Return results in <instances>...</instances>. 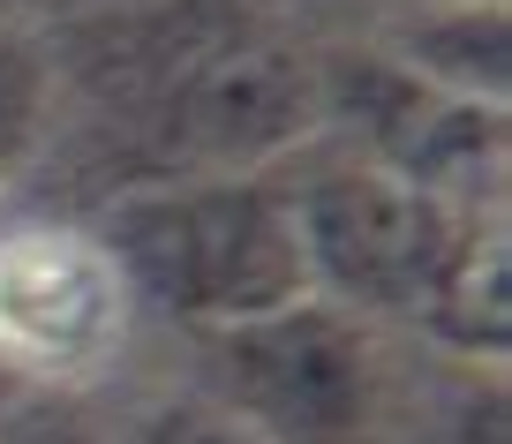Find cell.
Returning a JSON list of instances; mask_svg holds the SVG:
<instances>
[{"mask_svg": "<svg viewBox=\"0 0 512 444\" xmlns=\"http://www.w3.org/2000/svg\"><path fill=\"white\" fill-rule=\"evenodd\" d=\"M53 128V53L23 23H0V189L38 159Z\"/></svg>", "mask_w": 512, "mask_h": 444, "instance_id": "9", "label": "cell"}, {"mask_svg": "<svg viewBox=\"0 0 512 444\" xmlns=\"http://www.w3.org/2000/svg\"><path fill=\"white\" fill-rule=\"evenodd\" d=\"M0 444H113L76 399L61 392H23V399H0Z\"/></svg>", "mask_w": 512, "mask_h": 444, "instance_id": "11", "label": "cell"}, {"mask_svg": "<svg viewBox=\"0 0 512 444\" xmlns=\"http://www.w3.org/2000/svg\"><path fill=\"white\" fill-rule=\"evenodd\" d=\"M317 121L347 128L362 166L460 211L497 196V174H505V106L437 91L384 46L317 61Z\"/></svg>", "mask_w": 512, "mask_h": 444, "instance_id": "6", "label": "cell"}, {"mask_svg": "<svg viewBox=\"0 0 512 444\" xmlns=\"http://www.w3.org/2000/svg\"><path fill=\"white\" fill-rule=\"evenodd\" d=\"M415 324L445 354H460V362H505V347H512V241L490 211H475L460 226V241H452L437 286L422 294Z\"/></svg>", "mask_w": 512, "mask_h": 444, "instance_id": "7", "label": "cell"}, {"mask_svg": "<svg viewBox=\"0 0 512 444\" xmlns=\"http://www.w3.org/2000/svg\"><path fill=\"white\" fill-rule=\"evenodd\" d=\"M128 76L181 174H264L317 128V61L249 0L166 8L128 46Z\"/></svg>", "mask_w": 512, "mask_h": 444, "instance_id": "1", "label": "cell"}, {"mask_svg": "<svg viewBox=\"0 0 512 444\" xmlns=\"http://www.w3.org/2000/svg\"><path fill=\"white\" fill-rule=\"evenodd\" d=\"M136 332V286L98 226L0 219V384L76 399L121 362Z\"/></svg>", "mask_w": 512, "mask_h": 444, "instance_id": "3", "label": "cell"}, {"mask_svg": "<svg viewBox=\"0 0 512 444\" xmlns=\"http://www.w3.org/2000/svg\"><path fill=\"white\" fill-rule=\"evenodd\" d=\"M219 407L264 444H362L377 422V339L354 309L302 294L272 317L204 332Z\"/></svg>", "mask_w": 512, "mask_h": 444, "instance_id": "4", "label": "cell"}, {"mask_svg": "<svg viewBox=\"0 0 512 444\" xmlns=\"http://www.w3.org/2000/svg\"><path fill=\"white\" fill-rule=\"evenodd\" d=\"M23 8H31V0H0V23H16V16H23Z\"/></svg>", "mask_w": 512, "mask_h": 444, "instance_id": "13", "label": "cell"}, {"mask_svg": "<svg viewBox=\"0 0 512 444\" xmlns=\"http://www.w3.org/2000/svg\"><path fill=\"white\" fill-rule=\"evenodd\" d=\"M400 68H415L437 91L505 106L512 83V38H505V0H445L437 16H422L400 46H384Z\"/></svg>", "mask_w": 512, "mask_h": 444, "instance_id": "8", "label": "cell"}, {"mask_svg": "<svg viewBox=\"0 0 512 444\" xmlns=\"http://www.w3.org/2000/svg\"><path fill=\"white\" fill-rule=\"evenodd\" d=\"M113 444H264L241 414H226L211 392H181V399H151Z\"/></svg>", "mask_w": 512, "mask_h": 444, "instance_id": "10", "label": "cell"}, {"mask_svg": "<svg viewBox=\"0 0 512 444\" xmlns=\"http://www.w3.org/2000/svg\"><path fill=\"white\" fill-rule=\"evenodd\" d=\"M121 256L136 309L181 317L196 332L272 317L309 294L302 234L279 174H159L98 219Z\"/></svg>", "mask_w": 512, "mask_h": 444, "instance_id": "2", "label": "cell"}, {"mask_svg": "<svg viewBox=\"0 0 512 444\" xmlns=\"http://www.w3.org/2000/svg\"><path fill=\"white\" fill-rule=\"evenodd\" d=\"M294 234H302L309 294L354 309V317H415L422 294L437 286L452 241L475 211L437 204L407 181L377 174L362 159H339L324 174L287 181Z\"/></svg>", "mask_w": 512, "mask_h": 444, "instance_id": "5", "label": "cell"}, {"mask_svg": "<svg viewBox=\"0 0 512 444\" xmlns=\"http://www.w3.org/2000/svg\"><path fill=\"white\" fill-rule=\"evenodd\" d=\"M445 444H505V399L497 392H460L445 414Z\"/></svg>", "mask_w": 512, "mask_h": 444, "instance_id": "12", "label": "cell"}]
</instances>
